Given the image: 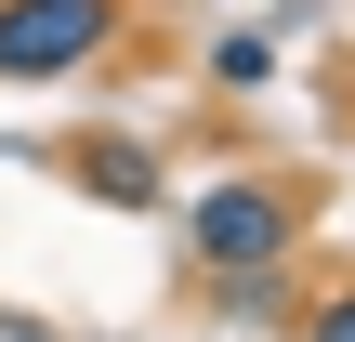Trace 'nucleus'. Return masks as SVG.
<instances>
[{"label": "nucleus", "instance_id": "f03ea898", "mask_svg": "<svg viewBox=\"0 0 355 342\" xmlns=\"http://www.w3.org/2000/svg\"><path fill=\"white\" fill-rule=\"evenodd\" d=\"M119 13L132 0H0V92H53L79 66H105Z\"/></svg>", "mask_w": 355, "mask_h": 342}, {"label": "nucleus", "instance_id": "20e7f679", "mask_svg": "<svg viewBox=\"0 0 355 342\" xmlns=\"http://www.w3.org/2000/svg\"><path fill=\"white\" fill-rule=\"evenodd\" d=\"M211 79H224V92H263V79H277V40H263V26L211 40Z\"/></svg>", "mask_w": 355, "mask_h": 342}, {"label": "nucleus", "instance_id": "f257e3e1", "mask_svg": "<svg viewBox=\"0 0 355 342\" xmlns=\"http://www.w3.org/2000/svg\"><path fill=\"white\" fill-rule=\"evenodd\" d=\"M303 250V198L290 185H198L184 198V264L198 277H277Z\"/></svg>", "mask_w": 355, "mask_h": 342}, {"label": "nucleus", "instance_id": "7ed1b4c3", "mask_svg": "<svg viewBox=\"0 0 355 342\" xmlns=\"http://www.w3.org/2000/svg\"><path fill=\"white\" fill-rule=\"evenodd\" d=\"M66 185H79V198H105V211H158V198H171V185H158V158H145V145H119V132H105V145H79V158H66Z\"/></svg>", "mask_w": 355, "mask_h": 342}, {"label": "nucleus", "instance_id": "39448f33", "mask_svg": "<svg viewBox=\"0 0 355 342\" xmlns=\"http://www.w3.org/2000/svg\"><path fill=\"white\" fill-rule=\"evenodd\" d=\"M303 342H355V277H343V290H316V316H303Z\"/></svg>", "mask_w": 355, "mask_h": 342}]
</instances>
